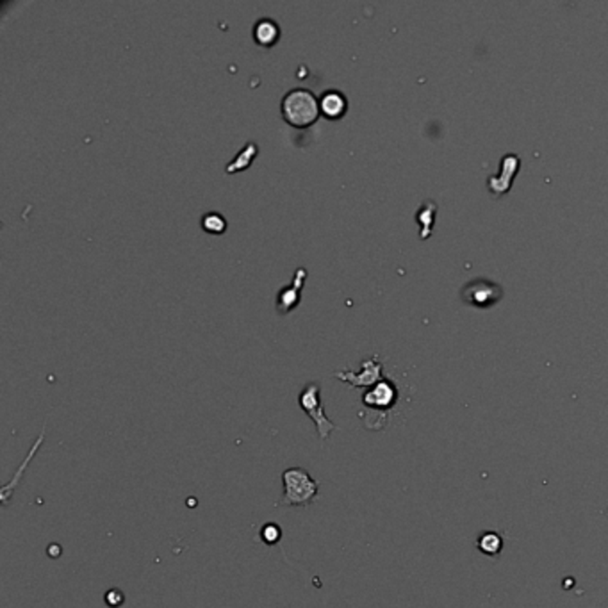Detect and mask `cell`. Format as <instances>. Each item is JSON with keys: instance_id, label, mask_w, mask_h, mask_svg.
<instances>
[{"instance_id": "6da1fadb", "label": "cell", "mask_w": 608, "mask_h": 608, "mask_svg": "<svg viewBox=\"0 0 608 608\" xmlns=\"http://www.w3.org/2000/svg\"><path fill=\"white\" fill-rule=\"evenodd\" d=\"M284 496L279 505L286 507H309L318 500L319 483L304 468H289L282 473Z\"/></svg>"}, {"instance_id": "7a4b0ae2", "label": "cell", "mask_w": 608, "mask_h": 608, "mask_svg": "<svg viewBox=\"0 0 608 608\" xmlns=\"http://www.w3.org/2000/svg\"><path fill=\"white\" fill-rule=\"evenodd\" d=\"M321 108L316 95L307 88H294L282 98V116L293 127L304 129L318 120Z\"/></svg>"}, {"instance_id": "3957f363", "label": "cell", "mask_w": 608, "mask_h": 608, "mask_svg": "<svg viewBox=\"0 0 608 608\" xmlns=\"http://www.w3.org/2000/svg\"><path fill=\"white\" fill-rule=\"evenodd\" d=\"M298 405H300L302 411L312 419V423L316 425V430H318L319 439H329L330 433H332L337 426L336 423L330 421L329 416L325 414V408H323L321 403V391H319L318 382H309L307 386L302 389V393L298 394Z\"/></svg>"}, {"instance_id": "277c9868", "label": "cell", "mask_w": 608, "mask_h": 608, "mask_svg": "<svg viewBox=\"0 0 608 608\" xmlns=\"http://www.w3.org/2000/svg\"><path fill=\"white\" fill-rule=\"evenodd\" d=\"M464 300L468 304L476 305V307H489V305L496 304L501 298V289L498 284L487 282V280H475V282L468 284L464 289Z\"/></svg>"}, {"instance_id": "5b68a950", "label": "cell", "mask_w": 608, "mask_h": 608, "mask_svg": "<svg viewBox=\"0 0 608 608\" xmlns=\"http://www.w3.org/2000/svg\"><path fill=\"white\" fill-rule=\"evenodd\" d=\"M380 375H382V364L375 357L362 362L361 371H337L336 376L344 382H350L354 387H368L378 383Z\"/></svg>"}, {"instance_id": "8992f818", "label": "cell", "mask_w": 608, "mask_h": 608, "mask_svg": "<svg viewBox=\"0 0 608 608\" xmlns=\"http://www.w3.org/2000/svg\"><path fill=\"white\" fill-rule=\"evenodd\" d=\"M396 400V389L391 382H378L373 386V389H369L368 393L362 396L366 407L369 408H389L391 405Z\"/></svg>"}, {"instance_id": "52a82bcc", "label": "cell", "mask_w": 608, "mask_h": 608, "mask_svg": "<svg viewBox=\"0 0 608 608\" xmlns=\"http://www.w3.org/2000/svg\"><path fill=\"white\" fill-rule=\"evenodd\" d=\"M305 277H307V272H305L304 268L297 269V275H294L293 284H291L289 287H286V289H282V293L279 294L280 312L291 311V309L300 302V291H302V284H304Z\"/></svg>"}, {"instance_id": "ba28073f", "label": "cell", "mask_w": 608, "mask_h": 608, "mask_svg": "<svg viewBox=\"0 0 608 608\" xmlns=\"http://www.w3.org/2000/svg\"><path fill=\"white\" fill-rule=\"evenodd\" d=\"M319 108L329 118H339L346 111V98L339 91H326L319 101Z\"/></svg>"}, {"instance_id": "9c48e42d", "label": "cell", "mask_w": 608, "mask_h": 608, "mask_svg": "<svg viewBox=\"0 0 608 608\" xmlns=\"http://www.w3.org/2000/svg\"><path fill=\"white\" fill-rule=\"evenodd\" d=\"M279 34H280L279 26H277L273 20L262 19L255 24L254 38L261 45H273L277 41V38H279Z\"/></svg>"}, {"instance_id": "30bf717a", "label": "cell", "mask_w": 608, "mask_h": 608, "mask_svg": "<svg viewBox=\"0 0 608 608\" xmlns=\"http://www.w3.org/2000/svg\"><path fill=\"white\" fill-rule=\"evenodd\" d=\"M202 225H204V229L207 230V232L222 234L223 230H225L227 222L220 212H207V215L202 218Z\"/></svg>"}, {"instance_id": "8fae6325", "label": "cell", "mask_w": 608, "mask_h": 608, "mask_svg": "<svg viewBox=\"0 0 608 608\" xmlns=\"http://www.w3.org/2000/svg\"><path fill=\"white\" fill-rule=\"evenodd\" d=\"M476 544L487 555H498L501 550V539L498 533H483Z\"/></svg>"}, {"instance_id": "7c38bea8", "label": "cell", "mask_w": 608, "mask_h": 608, "mask_svg": "<svg viewBox=\"0 0 608 608\" xmlns=\"http://www.w3.org/2000/svg\"><path fill=\"white\" fill-rule=\"evenodd\" d=\"M261 539L269 546H273L282 539V528L277 522H266L261 528Z\"/></svg>"}, {"instance_id": "4fadbf2b", "label": "cell", "mask_w": 608, "mask_h": 608, "mask_svg": "<svg viewBox=\"0 0 608 608\" xmlns=\"http://www.w3.org/2000/svg\"><path fill=\"white\" fill-rule=\"evenodd\" d=\"M104 599L109 608H120L123 603H125V594H123L120 589H109L108 592H105Z\"/></svg>"}]
</instances>
